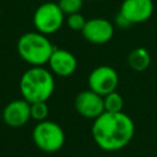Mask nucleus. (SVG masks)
I'll use <instances>...</instances> for the list:
<instances>
[{"mask_svg":"<svg viewBox=\"0 0 157 157\" xmlns=\"http://www.w3.org/2000/svg\"><path fill=\"white\" fill-rule=\"evenodd\" d=\"M91 134L101 150L115 152L124 148L132 140L135 124L124 112H104L93 120Z\"/></svg>","mask_w":157,"mask_h":157,"instance_id":"obj_1","label":"nucleus"},{"mask_svg":"<svg viewBox=\"0 0 157 157\" xmlns=\"http://www.w3.org/2000/svg\"><path fill=\"white\" fill-rule=\"evenodd\" d=\"M18 86L22 98L28 103L47 102L55 90V80L49 69L31 66L22 74Z\"/></svg>","mask_w":157,"mask_h":157,"instance_id":"obj_2","label":"nucleus"},{"mask_svg":"<svg viewBox=\"0 0 157 157\" xmlns=\"http://www.w3.org/2000/svg\"><path fill=\"white\" fill-rule=\"evenodd\" d=\"M55 47L48 36L37 31L23 33L17 40V52L21 59L31 66H44L48 64Z\"/></svg>","mask_w":157,"mask_h":157,"instance_id":"obj_3","label":"nucleus"},{"mask_svg":"<svg viewBox=\"0 0 157 157\" xmlns=\"http://www.w3.org/2000/svg\"><path fill=\"white\" fill-rule=\"evenodd\" d=\"M32 139L40 151L54 153L64 146L65 132L59 124L47 119L37 123L32 131Z\"/></svg>","mask_w":157,"mask_h":157,"instance_id":"obj_4","label":"nucleus"},{"mask_svg":"<svg viewBox=\"0 0 157 157\" xmlns=\"http://www.w3.org/2000/svg\"><path fill=\"white\" fill-rule=\"evenodd\" d=\"M64 22L65 15L58 2H43L33 12V26L36 31L45 36L56 33L63 27Z\"/></svg>","mask_w":157,"mask_h":157,"instance_id":"obj_5","label":"nucleus"},{"mask_svg":"<svg viewBox=\"0 0 157 157\" xmlns=\"http://www.w3.org/2000/svg\"><path fill=\"white\" fill-rule=\"evenodd\" d=\"M119 83V75L115 69L109 65H99L94 67L87 78L88 90L104 97L105 94L114 92Z\"/></svg>","mask_w":157,"mask_h":157,"instance_id":"obj_6","label":"nucleus"},{"mask_svg":"<svg viewBox=\"0 0 157 157\" xmlns=\"http://www.w3.org/2000/svg\"><path fill=\"white\" fill-rule=\"evenodd\" d=\"M83 38L92 44H105L114 34V25L103 17H94L86 21L83 29L81 31Z\"/></svg>","mask_w":157,"mask_h":157,"instance_id":"obj_7","label":"nucleus"},{"mask_svg":"<svg viewBox=\"0 0 157 157\" xmlns=\"http://www.w3.org/2000/svg\"><path fill=\"white\" fill-rule=\"evenodd\" d=\"M75 109L76 112L87 119L94 120L102 113H104L103 97L97 94L91 90L81 91L75 98Z\"/></svg>","mask_w":157,"mask_h":157,"instance_id":"obj_8","label":"nucleus"},{"mask_svg":"<svg viewBox=\"0 0 157 157\" xmlns=\"http://www.w3.org/2000/svg\"><path fill=\"white\" fill-rule=\"evenodd\" d=\"M155 11L153 0H123L119 13L131 25L142 23L151 18Z\"/></svg>","mask_w":157,"mask_h":157,"instance_id":"obj_9","label":"nucleus"},{"mask_svg":"<svg viewBox=\"0 0 157 157\" xmlns=\"http://www.w3.org/2000/svg\"><path fill=\"white\" fill-rule=\"evenodd\" d=\"M2 121L10 128H21L31 120V103L21 99L9 102L1 112Z\"/></svg>","mask_w":157,"mask_h":157,"instance_id":"obj_10","label":"nucleus"},{"mask_svg":"<svg viewBox=\"0 0 157 157\" xmlns=\"http://www.w3.org/2000/svg\"><path fill=\"white\" fill-rule=\"evenodd\" d=\"M48 66H49V70L53 72V75L67 77L76 71L77 59L71 52L66 49L55 48L53 54L50 55Z\"/></svg>","mask_w":157,"mask_h":157,"instance_id":"obj_11","label":"nucleus"},{"mask_svg":"<svg viewBox=\"0 0 157 157\" xmlns=\"http://www.w3.org/2000/svg\"><path fill=\"white\" fill-rule=\"evenodd\" d=\"M128 64L130 69L137 72H142L148 69L151 64V55L146 48L137 47L132 49L128 55Z\"/></svg>","mask_w":157,"mask_h":157,"instance_id":"obj_12","label":"nucleus"},{"mask_svg":"<svg viewBox=\"0 0 157 157\" xmlns=\"http://www.w3.org/2000/svg\"><path fill=\"white\" fill-rule=\"evenodd\" d=\"M103 103H104V112H110V113L123 112L124 99L121 94L118 93L117 91L105 94L103 97Z\"/></svg>","mask_w":157,"mask_h":157,"instance_id":"obj_13","label":"nucleus"},{"mask_svg":"<svg viewBox=\"0 0 157 157\" xmlns=\"http://www.w3.org/2000/svg\"><path fill=\"white\" fill-rule=\"evenodd\" d=\"M48 114H49V108L47 102L31 103V119L39 123V121L47 120Z\"/></svg>","mask_w":157,"mask_h":157,"instance_id":"obj_14","label":"nucleus"},{"mask_svg":"<svg viewBox=\"0 0 157 157\" xmlns=\"http://www.w3.org/2000/svg\"><path fill=\"white\" fill-rule=\"evenodd\" d=\"M58 5L65 16L80 12L83 6V0H59Z\"/></svg>","mask_w":157,"mask_h":157,"instance_id":"obj_15","label":"nucleus"},{"mask_svg":"<svg viewBox=\"0 0 157 157\" xmlns=\"http://www.w3.org/2000/svg\"><path fill=\"white\" fill-rule=\"evenodd\" d=\"M86 18L83 17V15H81L80 12H76V13H72V15H69L66 16L65 18V22H66V26L72 29V31H82L85 25H86Z\"/></svg>","mask_w":157,"mask_h":157,"instance_id":"obj_16","label":"nucleus"},{"mask_svg":"<svg viewBox=\"0 0 157 157\" xmlns=\"http://www.w3.org/2000/svg\"><path fill=\"white\" fill-rule=\"evenodd\" d=\"M114 23H115V26L117 27H119V28H123V29H125V28H129L130 26H132L121 13H117V16H115V18H114Z\"/></svg>","mask_w":157,"mask_h":157,"instance_id":"obj_17","label":"nucleus"},{"mask_svg":"<svg viewBox=\"0 0 157 157\" xmlns=\"http://www.w3.org/2000/svg\"><path fill=\"white\" fill-rule=\"evenodd\" d=\"M2 120V117H1V112H0V121Z\"/></svg>","mask_w":157,"mask_h":157,"instance_id":"obj_18","label":"nucleus"}]
</instances>
